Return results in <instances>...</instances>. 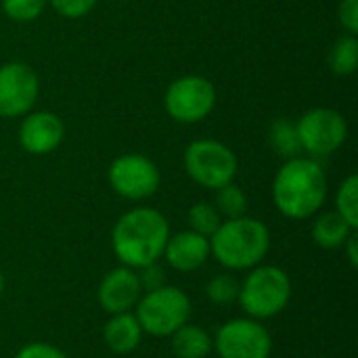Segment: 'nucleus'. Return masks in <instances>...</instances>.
<instances>
[{
    "label": "nucleus",
    "mask_w": 358,
    "mask_h": 358,
    "mask_svg": "<svg viewBox=\"0 0 358 358\" xmlns=\"http://www.w3.org/2000/svg\"><path fill=\"white\" fill-rule=\"evenodd\" d=\"M63 122L50 111L29 113L19 128V143L31 155H46L63 141Z\"/></svg>",
    "instance_id": "13"
},
{
    "label": "nucleus",
    "mask_w": 358,
    "mask_h": 358,
    "mask_svg": "<svg viewBox=\"0 0 358 358\" xmlns=\"http://www.w3.org/2000/svg\"><path fill=\"white\" fill-rule=\"evenodd\" d=\"M355 231L357 229H352L348 224V220L334 210V212L321 214L315 220V224H313V239L323 250H340V248H344L346 239Z\"/></svg>",
    "instance_id": "17"
},
{
    "label": "nucleus",
    "mask_w": 358,
    "mask_h": 358,
    "mask_svg": "<svg viewBox=\"0 0 358 358\" xmlns=\"http://www.w3.org/2000/svg\"><path fill=\"white\" fill-rule=\"evenodd\" d=\"M344 248H346V252H348V260H350V264L357 268L358 266V237H357V231L346 239V243H344Z\"/></svg>",
    "instance_id": "29"
},
{
    "label": "nucleus",
    "mask_w": 358,
    "mask_h": 358,
    "mask_svg": "<svg viewBox=\"0 0 358 358\" xmlns=\"http://www.w3.org/2000/svg\"><path fill=\"white\" fill-rule=\"evenodd\" d=\"M46 0H2V8L4 13L13 19V21H34L36 17H40V13L44 10Z\"/></svg>",
    "instance_id": "24"
},
{
    "label": "nucleus",
    "mask_w": 358,
    "mask_h": 358,
    "mask_svg": "<svg viewBox=\"0 0 358 358\" xmlns=\"http://www.w3.org/2000/svg\"><path fill=\"white\" fill-rule=\"evenodd\" d=\"M170 239L168 220L153 208H134L113 227L111 245L122 266L143 268L164 256Z\"/></svg>",
    "instance_id": "1"
},
{
    "label": "nucleus",
    "mask_w": 358,
    "mask_h": 358,
    "mask_svg": "<svg viewBox=\"0 0 358 358\" xmlns=\"http://www.w3.org/2000/svg\"><path fill=\"white\" fill-rule=\"evenodd\" d=\"M166 111L180 124H195L210 115L216 105V90L201 76H185L174 80L166 90Z\"/></svg>",
    "instance_id": "7"
},
{
    "label": "nucleus",
    "mask_w": 358,
    "mask_h": 358,
    "mask_svg": "<svg viewBox=\"0 0 358 358\" xmlns=\"http://www.w3.org/2000/svg\"><path fill=\"white\" fill-rule=\"evenodd\" d=\"M336 212L344 216L352 229H358V178L355 174L340 185L336 195Z\"/></svg>",
    "instance_id": "23"
},
{
    "label": "nucleus",
    "mask_w": 358,
    "mask_h": 358,
    "mask_svg": "<svg viewBox=\"0 0 358 358\" xmlns=\"http://www.w3.org/2000/svg\"><path fill=\"white\" fill-rule=\"evenodd\" d=\"M164 256L168 264L178 271V273H193L201 268L208 258L212 256L210 252V239L195 233V231H180L176 235H170Z\"/></svg>",
    "instance_id": "14"
},
{
    "label": "nucleus",
    "mask_w": 358,
    "mask_h": 358,
    "mask_svg": "<svg viewBox=\"0 0 358 358\" xmlns=\"http://www.w3.org/2000/svg\"><path fill=\"white\" fill-rule=\"evenodd\" d=\"M214 208L227 220L241 218L248 212V197H245V193L237 185L229 182V185L216 189V203H214Z\"/></svg>",
    "instance_id": "20"
},
{
    "label": "nucleus",
    "mask_w": 358,
    "mask_h": 358,
    "mask_svg": "<svg viewBox=\"0 0 358 358\" xmlns=\"http://www.w3.org/2000/svg\"><path fill=\"white\" fill-rule=\"evenodd\" d=\"M271 248V233L264 222L256 218L222 220L218 231L210 237L212 256L229 271H248L258 266Z\"/></svg>",
    "instance_id": "3"
},
{
    "label": "nucleus",
    "mask_w": 358,
    "mask_h": 358,
    "mask_svg": "<svg viewBox=\"0 0 358 358\" xmlns=\"http://www.w3.org/2000/svg\"><path fill=\"white\" fill-rule=\"evenodd\" d=\"M329 65H331L334 73H338V76H350L357 71L358 40L352 34L336 40L331 55H329Z\"/></svg>",
    "instance_id": "19"
},
{
    "label": "nucleus",
    "mask_w": 358,
    "mask_h": 358,
    "mask_svg": "<svg viewBox=\"0 0 358 358\" xmlns=\"http://www.w3.org/2000/svg\"><path fill=\"white\" fill-rule=\"evenodd\" d=\"M296 128L302 151H308L313 155H329L338 151L348 136V124L342 113L325 107L306 111Z\"/></svg>",
    "instance_id": "9"
},
{
    "label": "nucleus",
    "mask_w": 358,
    "mask_h": 358,
    "mask_svg": "<svg viewBox=\"0 0 358 358\" xmlns=\"http://www.w3.org/2000/svg\"><path fill=\"white\" fill-rule=\"evenodd\" d=\"M170 348L176 358H206L214 350V340L203 327L187 323L170 336Z\"/></svg>",
    "instance_id": "16"
},
{
    "label": "nucleus",
    "mask_w": 358,
    "mask_h": 358,
    "mask_svg": "<svg viewBox=\"0 0 358 358\" xmlns=\"http://www.w3.org/2000/svg\"><path fill=\"white\" fill-rule=\"evenodd\" d=\"M15 358H67L65 352H61L57 346L46 344V342H31L27 346H23Z\"/></svg>",
    "instance_id": "27"
},
{
    "label": "nucleus",
    "mask_w": 358,
    "mask_h": 358,
    "mask_svg": "<svg viewBox=\"0 0 358 358\" xmlns=\"http://www.w3.org/2000/svg\"><path fill=\"white\" fill-rule=\"evenodd\" d=\"M327 197V178L323 168L308 157L287 159L275 176L273 199L277 210L292 218L304 220L315 216Z\"/></svg>",
    "instance_id": "2"
},
{
    "label": "nucleus",
    "mask_w": 358,
    "mask_h": 358,
    "mask_svg": "<svg viewBox=\"0 0 358 358\" xmlns=\"http://www.w3.org/2000/svg\"><path fill=\"white\" fill-rule=\"evenodd\" d=\"M239 287H241V283L233 275L222 273V275H214L208 281L206 296L216 306H231L239 298Z\"/></svg>",
    "instance_id": "21"
},
{
    "label": "nucleus",
    "mask_w": 358,
    "mask_h": 358,
    "mask_svg": "<svg viewBox=\"0 0 358 358\" xmlns=\"http://www.w3.org/2000/svg\"><path fill=\"white\" fill-rule=\"evenodd\" d=\"M52 4V8L67 17V19H78L84 17L86 13H90V8L96 4V0H46Z\"/></svg>",
    "instance_id": "26"
},
{
    "label": "nucleus",
    "mask_w": 358,
    "mask_h": 358,
    "mask_svg": "<svg viewBox=\"0 0 358 358\" xmlns=\"http://www.w3.org/2000/svg\"><path fill=\"white\" fill-rule=\"evenodd\" d=\"M187 220H189L191 231H195V233H199V235H203V237H208V239H210V237L218 231V227L222 224V216L218 214V210H216L212 203H206V201L195 203V206L189 210Z\"/></svg>",
    "instance_id": "22"
},
{
    "label": "nucleus",
    "mask_w": 358,
    "mask_h": 358,
    "mask_svg": "<svg viewBox=\"0 0 358 358\" xmlns=\"http://www.w3.org/2000/svg\"><path fill=\"white\" fill-rule=\"evenodd\" d=\"M338 15H340L342 27L355 36L358 31V0H342Z\"/></svg>",
    "instance_id": "28"
},
{
    "label": "nucleus",
    "mask_w": 358,
    "mask_h": 358,
    "mask_svg": "<svg viewBox=\"0 0 358 358\" xmlns=\"http://www.w3.org/2000/svg\"><path fill=\"white\" fill-rule=\"evenodd\" d=\"M214 350L220 358H271L273 338L256 319H233L216 331Z\"/></svg>",
    "instance_id": "8"
},
{
    "label": "nucleus",
    "mask_w": 358,
    "mask_h": 358,
    "mask_svg": "<svg viewBox=\"0 0 358 358\" xmlns=\"http://www.w3.org/2000/svg\"><path fill=\"white\" fill-rule=\"evenodd\" d=\"M141 281L134 268L120 266L109 271L99 283V304L107 315L130 313L141 300Z\"/></svg>",
    "instance_id": "12"
},
{
    "label": "nucleus",
    "mask_w": 358,
    "mask_h": 358,
    "mask_svg": "<svg viewBox=\"0 0 358 358\" xmlns=\"http://www.w3.org/2000/svg\"><path fill=\"white\" fill-rule=\"evenodd\" d=\"M38 76L25 63H4L0 67V115L19 117L31 109L38 99Z\"/></svg>",
    "instance_id": "11"
},
{
    "label": "nucleus",
    "mask_w": 358,
    "mask_h": 358,
    "mask_svg": "<svg viewBox=\"0 0 358 358\" xmlns=\"http://www.w3.org/2000/svg\"><path fill=\"white\" fill-rule=\"evenodd\" d=\"M103 340L107 348L115 355H130L141 346L143 327L134 313H120L111 315L103 329Z\"/></svg>",
    "instance_id": "15"
},
{
    "label": "nucleus",
    "mask_w": 358,
    "mask_h": 358,
    "mask_svg": "<svg viewBox=\"0 0 358 358\" xmlns=\"http://www.w3.org/2000/svg\"><path fill=\"white\" fill-rule=\"evenodd\" d=\"M2 292H4V277H2V271H0V296H2Z\"/></svg>",
    "instance_id": "30"
},
{
    "label": "nucleus",
    "mask_w": 358,
    "mask_h": 358,
    "mask_svg": "<svg viewBox=\"0 0 358 358\" xmlns=\"http://www.w3.org/2000/svg\"><path fill=\"white\" fill-rule=\"evenodd\" d=\"M138 273V281H141V289H143V294L145 292H153V289H159V287H164L166 285V271L157 264V262H153V264H147V266H143V268H136Z\"/></svg>",
    "instance_id": "25"
},
{
    "label": "nucleus",
    "mask_w": 358,
    "mask_h": 358,
    "mask_svg": "<svg viewBox=\"0 0 358 358\" xmlns=\"http://www.w3.org/2000/svg\"><path fill=\"white\" fill-rule=\"evenodd\" d=\"M292 300V279L279 266H254L239 287L237 302L250 319L262 321L281 315Z\"/></svg>",
    "instance_id": "4"
},
{
    "label": "nucleus",
    "mask_w": 358,
    "mask_h": 358,
    "mask_svg": "<svg viewBox=\"0 0 358 358\" xmlns=\"http://www.w3.org/2000/svg\"><path fill=\"white\" fill-rule=\"evenodd\" d=\"M187 174L206 189H220L237 174L235 153L218 141H195L185 151Z\"/></svg>",
    "instance_id": "6"
},
{
    "label": "nucleus",
    "mask_w": 358,
    "mask_h": 358,
    "mask_svg": "<svg viewBox=\"0 0 358 358\" xmlns=\"http://www.w3.org/2000/svg\"><path fill=\"white\" fill-rule=\"evenodd\" d=\"M109 185L111 189L126 199H147L159 189V170L157 166L138 153H128L117 157L109 166Z\"/></svg>",
    "instance_id": "10"
},
{
    "label": "nucleus",
    "mask_w": 358,
    "mask_h": 358,
    "mask_svg": "<svg viewBox=\"0 0 358 358\" xmlns=\"http://www.w3.org/2000/svg\"><path fill=\"white\" fill-rule=\"evenodd\" d=\"M136 319L143 327V334L155 338H170L176 329L189 323L191 319V300L189 296L172 285H164L153 292H145L136 302Z\"/></svg>",
    "instance_id": "5"
},
{
    "label": "nucleus",
    "mask_w": 358,
    "mask_h": 358,
    "mask_svg": "<svg viewBox=\"0 0 358 358\" xmlns=\"http://www.w3.org/2000/svg\"><path fill=\"white\" fill-rule=\"evenodd\" d=\"M271 145L285 159L300 157L302 143H300L296 124H292L289 120H277L271 128Z\"/></svg>",
    "instance_id": "18"
}]
</instances>
